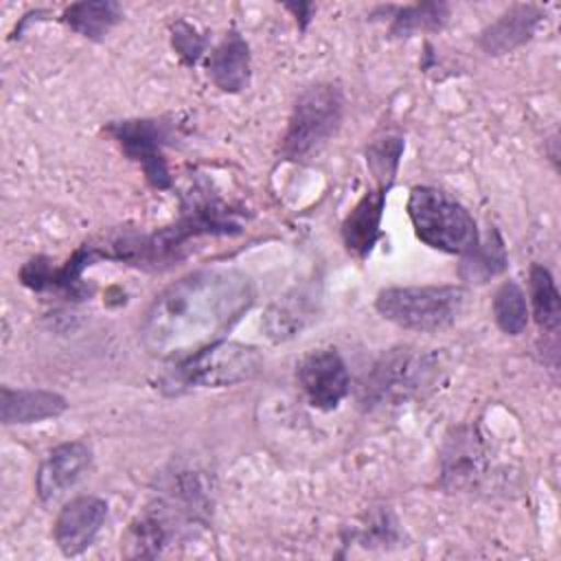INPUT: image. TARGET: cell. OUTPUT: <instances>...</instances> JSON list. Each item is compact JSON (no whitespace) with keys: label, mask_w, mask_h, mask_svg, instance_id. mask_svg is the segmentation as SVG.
<instances>
[{"label":"cell","mask_w":561,"mask_h":561,"mask_svg":"<svg viewBox=\"0 0 561 561\" xmlns=\"http://www.w3.org/2000/svg\"><path fill=\"white\" fill-rule=\"evenodd\" d=\"M254 296V280L237 267L195 270L156 294L140 320V342L156 357L184 359L224 340Z\"/></svg>","instance_id":"cell-1"},{"label":"cell","mask_w":561,"mask_h":561,"mask_svg":"<svg viewBox=\"0 0 561 561\" xmlns=\"http://www.w3.org/2000/svg\"><path fill=\"white\" fill-rule=\"evenodd\" d=\"M263 370L261 353L241 342L219 340L197 353L178 359L160 379L169 394H182L197 388H226L254 379Z\"/></svg>","instance_id":"cell-2"},{"label":"cell","mask_w":561,"mask_h":561,"mask_svg":"<svg viewBox=\"0 0 561 561\" xmlns=\"http://www.w3.org/2000/svg\"><path fill=\"white\" fill-rule=\"evenodd\" d=\"M405 210L416 239L432 250L462 256L480 239L473 215L436 186H412Z\"/></svg>","instance_id":"cell-3"},{"label":"cell","mask_w":561,"mask_h":561,"mask_svg":"<svg viewBox=\"0 0 561 561\" xmlns=\"http://www.w3.org/2000/svg\"><path fill=\"white\" fill-rule=\"evenodd\" d=\"M344 118V92L337 83L320 81L305 88L291 105L287 129L280 138V156L302 162L318 153L340 129Z\"/></svg>","instance_id":"cell-4"},{"label":"cell","mask_w":561,"mask_h":561,"mask_svg":"<svg viewBox=\"0 0 561 561\" xmlns=\"http://www.w3.org/2000/svg\"><path fill=\"white\" fill-rule=\"evenodd\" d=\"M465 289L460 285H410L386 287L375 298L379 316L401 329L436 333L451 327L462 307Z\"/></svg>","instance_id":"cell-5"},{"label":"cell","mask_w":561,"mask_h":561,"mask_svg":"<svg viewBox=\"0 0 561 561\" xmlns=\"http://www.w3.org/2000/svg\"><path fill=\"white\" fill-rule=\"evenodd\" d=\"M436 375V357L423 348L394 346L386 351L368 370L362 383L366 408L397 405L419 394Z\"/></svg>","instance_id":"cell-6"},{"label":"cell","mask_w":561,"mask_h":561,"mask_svg":"<svg viewBox=\"0 0 561 561\" xmlns=\"http://www.w3.org/2000/svg\"><path fill=\"white\" fill-rule=\"evenodd\" d=\"M105 131L118 142L123 153L136 162L145 180L158 188H171V171L164 158V145L173 138V125L164 118H127L114 121L105 127Z\"/></svg>","instance_id":"cell-7"},{"label":"cell","mask_w":561,"mask_h":561,"mask_svg":"<svg viewBox=\"0 0 561 561\" xmlns=\"http://www.w3.org/2000/svg\"><path fill=\"white\" fill-rule=\"evenodd\" d=\"M298 383L311 408L335 410L351 390L346 362L335 348H318L298 362Z\"/></svg>","instance_id":"cell-8"},{"label":"cell","mask_w":561,"mask_h":561,"mask_svg":"<svg viewBox=\"0 0 561 561\" xmlns=\"http://www.w3.org/2000/svg\"><path fill=\"white\" fill-rule=\"evenodd\" d=\"M105 519L107 502L96 495H77L66 502L53 526V537L61 554H83L94 543Z\"/></svg>","instance_id":"cell-9"},{"label":"cell","mask_w":561,"mask_h":561,"mask_svg":"<svg viewBox=\"0 0 561 561\" xmlns=\"http://www.w3.org/2000/svg\"><path fill=\"white\" fill-rule=\"evenodd\" d=\"M92 467V449L83 440H66L53 447L35 476V491L44 504L57 502Z\"/></svg>","instance_id":"cell-10"},{"label":"cell","mask_w":561,"mask_h":561,"mask_svg":"<svg viewBox=\"0 0 561 561\" xmlns=\"http://www.w3.org/2000/svg\"><path fill=\"white\" fill-rule=\"evenodd\" d=\"M443 476L445 489L473 486L489 465V451L476 427H458L447 436L443 447Z\"/></svg>","instance_id":"cell-11"},{"label":"cell","mask_w":561,"mask_h":561,"mask_svg":"<svg viewBox=\"0 0 561 561\" xmlns=\"http://www.w3.org/2000/svg\"><path fill=\"white\" fill-rule=\"evenodd\" d=\"M320 291L313 283L298 285L278 296L263 316V329L274 342H285L309 327L318 316Z\"/></svg>","instance_id":"cell-12"},{"label":"cell","mask_w":561,"mask_h":561,"mask_svg":"<svg viewBox=\"0 0 561 561\" xmlns=\"http://www.w3.org/2000/svg\"><path fill=\"white\" fill-rule=\"evenodd\" d=\"M388 191L390 188L383 186L366 191L342 221V243L346 252L359 261L368 259L381 237V219Z\"/></svg>","instance_id":"cell-13"},{"label":"cell","mask_w":561,"mask_h":561,"mask_svg":"<svg viewBox=\"0 0 561 561\" xmlns=\"http://www.w3.org/2000/svg\"><path fill=\"white\" fill-rule=\"evenodd\" d=\"M543 11L537 4H513L480 33V46L486 55H506L524 46L537 33Z\"/></svg>","instance_id":"cell-14"},{"label":"cell","mask_w":561,"mask_h":561,"mask_svg":"<svg viewBox=\"0 0 561 561\" xmlns=\"http://www.w3.org/2000/svg\"><path fill=\"white\" fill-rule=\"evenodd\" d=\"M68 410L66 397L44 388H0L2 425H28L57 419Z\"/></svg>","instance_id":"cell-15"},{"label":"cell","mask_w":561,"mask_h":561,"mask_svg":"<svg viewBox=\"0 0 561 561\" xmlns=\"http://www.w3.org/2000/svg\"><path fill=\"white\" fill-rule=\"evenodd\" d=\"M208 79L221 92H241L250 83V46L239 31H228L206 59Z\"/></svg>","instance_id":"cell-16"},{"label":"cell","mask_w":561,"mask_h":561,"mask_svg":"<svg viewBox=\"0 0 561 561\" xmlns=\"http://www.w3.org/2000/svg\"><path fill=\"white\" fill-rule=\"evenodd\" d=\"M121 20L123 9L118 2L112 0L75 2L68 4L61 13V22L88 39H103Z\"/></svg>","instance_id":"cell-17"},{"label":"cell","mask_w":561,"mask_h":561,"mask_svg":"<svg viewBox=\"0 0 561 561\" xmlns=\"http://www.w3.org/2000/svg\"><path fill=\"white\" fill-rule=\"evenodd\" d=\"M506 248L500 232L489 228L486 237H480L478 243L462 254L460 278L467 283H486L506 270Z\"/></svg>","instance_id":"cell-18"},{"label":"cell","mask_w":561,"mask_h":561,"mask_svg":"<svg viewBox=\"0 0 561 561\" xmlns=\"http://www.w3.org/2000/svg\"><path fill=\"white\" fill-rule=\"evenodd\" d=\"M528 294L533 318L546 333H557L561 324V298L552 272L546 265L533 263L528 274Z\"/></svg>","instance_id":"cell-19"},{"label":"cell","mask_w":561,"mask_h":561,"mask_svg":"<svg viewBox=\"0 0 561 561\" xmlns=\"http://www.w3.org/2000/svg\"><path fill=\"white\" fill-rule=\"evenodd\" d=\"M390 35L410 37L416 33L440 31L449 18V4L445 2H416L408 7H388Z\"/></svg>","instance_id":"cell-20"},{"label":"cell","mask_w":561,"mask_h":561,"mask_svg":"<svg viewBox=\"0 0 561 561\" xmlns=\"http://www.w3.org/2000/svg\"><path fill=\"white\" fill-rule=\"evenodd\" d=\"M493 318L502 333L519 335L528 324V302L524 289L515 280H504L493 296Z\"/></svg>","instance_id":"cell-21"},{"label":"cell","mask_w":561,"mask_h":561,"mask_svg":"<svg viewBox=\"0 0 561 561\" xmlns=\"http://www.w3.org/2000/svg\"><path fill=\"white\" fill-rule=\"evenodd\" d=\"M405 142L401 136H392L386 134L381 138H375L368 142L366 147V164L368 171L375 178V186H383L390 188L394 178H397V169L403 156Z\"/></svg>","instance_id":"cell-22"},{"label":"cell","mask_w":561,"mask_h":561,"mask_svg":"<svg viewBox=\"0 0 561 561\" xmlns=\"http://www.w3.org/2000/svg\"><path fill=\"white\" fill-rule=\"evenodd\" d=\"M171 44L178 53V57L193 66L206 50V37H202L195 26H191L188 22H175L173 28H171Z\"/></svg>","instance_id":"cell-23"}]
</instances>
